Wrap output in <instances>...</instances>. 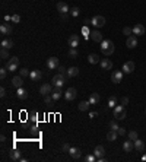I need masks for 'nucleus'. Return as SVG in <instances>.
<instances>
[{"instance_id": "nucleus-44", "label": "nucleus", "mask_w": 146, "mask_h": 162, "mask_svg": "<svg viewBox=\"0 0 146 162\" xmlns=\"http://www.w3.org/2000/svg\"><path fill=\"white\" fill-rule=\"evenodd\" d=\"M69 149H70V144L63 143V146H61V152H69Z\"/></svg>"}, {"instance_id": "nucleus-16", "label": "nucleus", "mask_w": 146, "mask_h": 162, "mask_svg": "<svg viewBox=\"0 0 146 162\" xmlns=\"http://www.w3.org/2000/svg\"><path fill=\"white\" fill-rule=\"evenodd\" d=\"M57 10H58L60 13H69V12H70L67 3H64V1H58V3H57Z\"/></svg>"}, {"instance_id": "nucleus-42", "label": "nucleus", "mask_w": 146, "mask_h": 162, "mask_svg": "<svg viewBox=\"0 0 146 162\" xmlns=\"http://www.w3.org/2000/svg\"><path fill=\"white\" fill-rule=\"evenodd\" d=\"M29 70H28V69H25V67H23V69H20V76H22V77H26V76H29Z\"/></svg>"}, {"instance_id": "nucleus-26", "label": "nucleus", "mask_w": 146, "mask_h": 162, "mask_svg": "<svg viewBox=\"0 0 146 162\" xmlns=\"http://www.w3.org/2000/svg\"><path fill=\"white\" fill-rule=\"evenodd\" d=\"M1 48H6V50H10L12 47H13V41L12 39H9V38H4L3 41H1Z\"/></svg>"}, {"instance_id": "nucleus-33", "label": "nucleus", "mask_w": 146, "mask_h": 162, "mask_svg": "<svg viewBox=\"0 0 146 162\" xmlns=\"http://www.w3.org/2000/svg\"><path fill=\"white\" fill-rule=\"evenodd\" d=\"M127 137L130 139V140H133V142H134L136 139H139V137H137V131H136V130H131V131H128V133H127Z\"/></svg>"}, {"instance_id": "nucleus-34", "label": "nucleus", "mask_w": 146, "mask_h": 162, "mask_svg": "<svg viewBox=\"0 0 146 162\" xmlns=\"http://www.w3.org/2000/svg\"><path fill=\"white\" fill-rule=\"evenodd\" d=\"M110 108H114L115 105H117V98L115 96H110L108 98V104H107Z\"/></svg>"}, {"instance_id": "nucleus-9", "label": "nucleus", "mask_w": 146, "mask_h": 162, "mask_svg": "<svg viewBox=\"0 0 146 162\" xmlns=\"http://www.w3.org/2000/svg\"><path fill=\"white\" fill-rule=\"evenodd\" d=\"M146 32V28L142 25V23H136L134 26H133V35H143Z\"/></svg>"}, {"instance_id": "nucleus-4", "label": "nucleus", "mask_w": 146, "mask_h": 162, "mask_svg": "<svg viewBox=\"0 0 146 162\" xmlns=\"http://www.w3.org/2000/svg\"><path fill=\"white\" fill-rule=\"evenodd\" d=\"M53 86L54 88H61L63 85H64V82H66V74H61V73H57L54 77H53Z\"/></svg>"}, {"instance_id": "nucleus-51", "label": "nucleus", "mask_w": 146, "mask_h": 162, "mask_svg": "<svg viewBox=\"0 0 146 162\" xmlns=\"http://www.w3.org/2000/svg\"><path fill=\"white\" fill-rule=\"evenodd\" d=\"M4 20H6V22H10V20H12V16H10V15H6V16H4Z\"/></svg>"}, {"instance_id": "nucleus-32", "label": "nucleus", "mask_w": 146, "mask_h": 162, "mask_svg": "<svg viewBox=\"0 0 146 162\" xmlns=\"http://www.w3.org/2000/svg\"><path fill=\"white\" fill-rule=\"evenodd\" d=\"M89 101H80L79 102V111H88L89 109Z\"/></svg>"}, {"instance_id": "nucleus-5", "label": "nucleus", "mask_w": 146, "mask_h": 162, "mask_svg": "<svg viewBox=\"0 0 146 162\" xmlns=\"http://www.w3.org/2000/svg\"><path fill=\"white\" fill-rule=\"evenodd\" d=\"M91 23L95 26V28H101V26H104V25H105V18H104V16H101V15H96V16H93V18H92Z\"/></svg>"}, {"instance_id": "nucleus-25", "label": "nucleus", "mask_w": 146, "mask_h": 162, "mask_svg": "<svg viewBox=\"0 0 146 162\" xmlns=\"http://www.w3.org/2000/svg\"><path fill=\"white\" fill-rule=\"evenodd\" d=\"M145 143H143V140H140V139H136L134 140V149L137 150V152H143L145 150Z\"/></svg>"}, {"instance_id": "nucleus-48", "label": "nucleus", "mask_w": 146, "mask_h": 162, "mask_svg": "<svg viewBox=\"0 0 146 162\" xmlns=\"http://www.w3.org/2000/svg\"><path fill=\"white\" fill-rule=\"evenodd\" d=\"M12 20H13V22H16V23H18L19 20H20V16H19V15H13V16H12Z\"/></svg>"}, {"instance_id": "nucleus-23", "label": "nucleus", "mask_w": 146, "mask_h": 162, "mask_svg": "<svg viewBox=\"0 0 146 162\" xmlns=\"http://www.w3.org/2000/svg\"><path fill=\"white\" fill-rule=\"evenodd\" d=\"M9 156H10V159L12 161H20V150H18V149H12L10 152H9Z\"/></svg>"}, {"instance_id": "nucleus-1", "label": "nucleus", "mask_w": 146, "mask_h": 162, "mask_svg": "<svg viewBox=\"0 0 146 162\" xmlns=\"http://www.w3.org/2000/svg\"><path fill=\"white\" fill-rule=\"evenodd\" d=\"M114 50H115V47H114V42L111 39H104L101 42V51H102V54L111 55V54L114 53Z\"/></svg>"}, {"instance_id": "nucleus-28", "label": "nucleus", "mask_w": 146, "mask_h": 162, "mask_svg": "<svg viewBox=\"0 0 146 162\" xmlns=\"http://www.w3.org/2000/svg\"><path fill=\"white\" fill-rule=\"evenodd\" d=\"M133 147H134V142H133V140H130V139L126 140V142L123 143V149H124L126 152H131V150H133Z\"/></svg>"}, {"instance_id": "nucleus-3", "label": "nucleus", "mask_w": 146, "mask_h": 162, "mask_svg": "<svg viewBox=\"0 0 146 162\" xmlns=\"http://www.w3.org/2000/svg\"><path fill=\"white\" fill-rule=\"evenodd\" d=\"M6 67H7L9 72H16V70H19V58L18 57H10L7 60Z\"/></svg>"}, {"instance_id": "nucleus-27", "label": "nucleus", "mask_w": 146, "mask_h": 162, "mask_svg": "<svg viewBox=\"0 0 146 162\" xmlns=\"http://www.w3.org/2000/svg\"><path fill=\"white\" fill-rule=\"evenodd\" d=\"M16 96H18L19 99H26V98H28V90L23 89V88H18Z\"/></svg>"}, {"instance_id": "nucleus-53", "label": "nucleus", "mask_w": 146, "mask_h": 162, "mask_svg": "<svg viewBox=\"0 0 146 162\" xmlns=\"http://www.w3.org/2000/svg\"><path fill=\"white\" fill-rule=\"evenodd\" d=\"M142 161H146V153L143 155V156H142Z\"/></svg>"}, {"instance_id": "nucleus-11", "label": "nucleus", "mask_w": 146, "mask_h": 162, "mask_svg": "<svg viewBox=\"0 0 146 162\" xmlns=\"http://www.w3.org/2000/svg\"><path fill=\"white\" fill-rule=\"evenodd\" d=\"M67 44L70 48H76L79 47V35H70L69 39H67Z\"/></svg>"}, {"instance_id": "nucleus-37", "label": "nucleus", "mask_w": 146, "mask_h": 162, "mask_svg": "<svg viewBox=\"0 0 146 162\" xmlns=\"http://www.w3.org/2000/svg\"><path fill=\"white\" fill-rule=\"evenodd\" d=\"M123 34L130 36L131 34H133V28H130V26H124V28H123Z\"/></svg>"}, {"instance_id": "nucleus-45", "label": "nucleus", "mask_w": 146, "mask_h": 162, "mask_svg": "<svg viewBox=\"0 0 146 162\" xmlns=\"http://www.w3.org/2000/svg\"><path fill=\"white\" fill-rule=\"evenodd\" d=\"M95 159H96V156H95V155H88V156L85 158V161H86V162H93Z\"/></svg>"}, {"instance_id": "nucleus-47", "label": "nucleus", "mask_w": 146, "mask_h": 162, "mask_svg": "<svg viewBox=\"0 0 146 162\" xmlns=\"http://www.w3.org/2000/svg\"><path fill=\"white\" fill-rule=\"evenodd\" d=\"M128 104V98L127 96H123V98H121V105H127Z\"/></svg>"}, {"instance_id": "nucleus-41", "label": "nucleus", "mask_w": 146, "mask_h": 162, "mask_svg": "<svg viewBox=\"0 0 146 162\" xmlns=\"http://www.w3.org/2000/svg\"><path fill=\"white\" fill-rule=\"evenodd\" d=\"M6 74H7V67H1V69H0V77L4 79Z\"/></svg>"}, {"instance_id": "nucleus-36", "label": "nucleus", "mask_w": 146, "mask_h": 162, "mask_svg": "<svg viewBox=\"0 0 146 162\" xmlns=\"http://www.w3.org/2000/svg\"><path fill=\"white\" fill-rule=\"evenodd\" d=\"M0 57H1V60H7V58H10L6 48H1V51H0Z\"/></svg>"}, {"instance_id": "nucleus-22", "label": "nucleus", "mask_w": 146, "mask_h": 162, "mask_svg": "<svg viewBox=\"0 0 146 162\" xmlns=\"http://www.w3.org/2000/svg\"><path fill=\"white\" fill-rule=\"evenodd\" d=\"M51 96H53L54 101H58L61 96H64V92L61 90V88H54V90L51 92Z\"/></svg>"}, {"instance_id": "nucleus-17", "label": "nucleus", "mask_w": 146, "mask_h": 162, "mask_svg": "<svg viewBox=\"0 0 146 162\" xmlns=\"http://www.w3.org/2000/svg\"><path fill=\"white\" fill-rule=\"evenodd\" d=\"M0 32H1V35H10L12 34V26L9 23H1L0 25Z\"/></svg>"}, {"instance_id": "nucleus-24", "label": "nucleus", "mask_w": 146, "mask_h": 162, "mask_svg": "<svg viewBox=\"0 0 146 162\" xmlns=\"http://www.w3.org/2000/svg\"><path fill=\"white\" fill-rule=\"evenodd\" d=\"M29 77H31V80H32V82L41 80V77H42V73H41V70H32V72L29 73Z\"/></svg>"}, {"instance_id": "nucleus-43", "label": "nucleus", "mask_w": 146, "mask_h": 162, "mask_svg": "<svg viewBox=\"0 0 146 162\" xmlns=\"http://www.w3.org/2000/svg\"><path fill=\"white\" fill-rule=\"evenodd\" d=\"M57 70H58V73H61V74H66V76H67V69H66V67L58 66V67H57Z\"/></svg>"}, {"instance_id": "nucleus-18", "label": "nucleus", "mask_w": 146, "mask_h": 162, "mask_svg": "<svg viewBox=\"0 0 146 162\" xmlns=\"http://www.w3.org/2000/svg\"><path fill=\"white\" fill-rule=\"evenodd\" d=\"M99 64H101L102 70H111V69H112V61L108 60V58H102V60L99 61Z\"/></svg>"}, {"instance_id": "nucleus-52", "label": "nucleus", "mask_w": 146, "mask_h": 162, "mask_svg": "<svg viewBox=\"0 0 146 162\" xmlns=\"http://www.w3.org/2000/svg\"><path fill=\"white\" fill-rule=\"evenodd\" d=\"M0 140H1V142H6V137H4V136L1 134V136H0Z\"/></svg>"}, {"instance_id": "nucleus-29", "label": "nucleus", "mask_w": 146, "mask_h": 162, "mask_svg": "<svg viewBox=\"0 0 146 162\" xmlns=\"http://www.w3.org/2000/svg\"><path fill=\"white\" fill-rule=\"evenodd\" d=\"M77 74H79V67L73 66V67H69V69H67V76H69V77H76Z\"/></svg>"}, {"instance_id": "nucleus-46", "label": "nucleus", "mask_w": 146, "mask_h": 162, "mask_svg": "<svg viewBox=\"0 0 146 162\" xmlns=\"http://www.w3.org/2000/svg\"><path fill=\"white\" fill-rule=\"evenodd\" d=\"M117 133H118V136H126V128H124V127H120V128L117 130Z\"/></svg>"}, {"instance_id": "nucleus-50", "label": "nucleus", "mask_w": 146, "mask_h": 162, "mask_svg": "<svg viewBox=\"0 0 146 162\" xmlns=\"http://www.w3.org/2000/svg\"><path fill=\"white\" fill-rule=\"evenodd\" d=\"M96 115H98V112H96V111H92V112H89V117H91V118L96 117Z\"/></svg>"}, {"instance_id": "nucleus-21", "label": "nucleus", "mask_w": 146, "mask_h": 162, "mask_svg": "<svg viewBox=\"0 0 146 162\" xmlns=\"http://www.w3.org/2000/svg\"><path fill=\"white\" fill-rule=\"evenodd\" d=\"M89 104L91 105H96V104H99V101H101V96H99V93H96V92H93L91 93V96H89Z\"/></svg>"}, {"instance_id": "nucleus-6", "label": "nucleus", "mask_w": 146, "mask_h": 162, "mask_svg": "<svg viewBox=\"0 0 146 162\" xmlns=\"http://www.w3.org/2000/svg\"><path fill=\"white\" fill-rule=\"evenodd\" d=\"M58 66H60V64H58V58H57V57H50V58H47V69H48V70H55Z\"/></svg>"}, {"instance_id": "nucleus-2", "label": "nucleus", "mask_w": 146, "mask_h": 162, "mask_svg": "<svg viewBox=\"0 0 146 162\" xmlns=\"http://www.w3.org/2000/svg\"><path fill=\"white\" fill-rule=\"evenodd\" d=\"M114 117H115L117 120H124V118L127 117V114H126V107H124V105H115V107H114Z\"/></svg>"}, {"instance_id": "nucleus-35", "label": "nucleus", "mask_w": 146, "mask_h": 162, "mask_svg": "<svg viewBox=\"0 0 146 162\" xmlns=\"http://www.w3.org/2000/svg\"><path fill=\"white\" fill-rule=\"evenodd\" d=\"M44 102H45L47 105H53V104H54V99H53L51 95H47V96H44Z\"/></svg>"}, {"instance_id": "nucleus-14", "label": "nucleus", "mask_w": 146, "mask_h": 162, "mask_svg": "<svg viewBox=\"0 0 146 162\" xmlns=\"http://www.w3.org/2000/svg\"><path fill=\"white\" fill-rule=\"evenodd\" d=\"M104 153H105V147H104L102 144L95 146V149H93V155L96 156V159H98V158H102V156H104Z\"/></svg>"}, {"instance_id": "nucleus-49", "label": "nucleus", "mask_w": 146, "mask_h": 162, "mask_svg": "<svg viewBox=\"0 0 146 162\" xmlns=\"http://www.w3.org/2000/svg\"><path fill=\"white\" fill-rule=\"evenodd\" d=\"M0 96H1V98L6 96V89H4V88H0Z\"/></svg>"}, {"instance_id": "nucleus-13", "label": "nucleus", "mask_w": 146, "mask_h": 162, "mask_svg": "<svg viewBox=\"0 0 146 162\" xmlns=\"http://www.w3.org/2000/svg\"><path fill=\"white\" fill-rule=\"evenodd\" d=\"M121 70L126 73V74L133 73V70H134V63H133V61H126V63L123 64V69H121Z\"/></svg>"}, {"instance_id": "nucleus-10", "label": "nucleus", "mask_w": 146, "mask_h": 162, "mask_svg": "<svg viewBox=\"0 0 146 162\" xmlns=\"http://www.w3.org/2000/svg\"><path fill=\"white\" fill-rule=\"evenodd\" d=\"M51 92H53V86H51V85H48V83H44V85L39 88V93H41L42 96L51 95Z\"/></svg>"}, {"instance_id": "nucleus-38", "label": "nucleus", "mask_w": 146, "mask_h": 162, "mask_svg": "<svg viewBox=\"0 0 146 162\" xmlns=\"http://www.w3.org/2000/svg\"><path fill=\"white\" fill-rule=\"evenodd\" d=\"M110 127H111V130H115V131H117V130L120 128V127H118V124H117V121H115V120H111V121H110Z\"/></svg>"}, {"instance_id": "nucleus-19", "label": "nucleus", "mask_w": 146, "mask_h": 162, "mask_svg": "<svg viewBox=\"0 0 146 162\" xmlns=\"http://www.w3.org/2000/svg\"><path fill=\"white\" fill-rule=\"evenodd\" d=\"M12 85L18 89V88H22V85H23V77L19 74V76H15V77H12Z\"/></svg>"}, {"instance_id": "nucleus-30", "label": "nucleus", "mask_w": 146, "mask_h": 162, "mask_svg": "<svg viewBox=\"0 0 146 162\" xmlns=\"http://www.w3.org/2000/svg\"><path fill=\"white\" fill-rule=\"evenodd\" d=\"M88 61H89L91 64H96V63H99L101 60H99V55H98V54H89V55H88Z\"/></svg>"}, {"instance_id": "nucleus-39", "label": "nucleus", "mask_w": 146, "mask_h": 162, "mask_svg": "<svg viewBox=\"0 0 146 162\" xmlns=\"http://www.w3.org/2000/svg\"><path fill=\"white\" fill-rule=\"evenodd\" d=\"M79 13H80L79 7H72V9H70V15H72V16H79Z\"/></svg>"}, {"instance_id": "nucleus-31", "label": "nucleus", "mask_w": 146, "mask_h": 162, "mask_svg": "<svg viewBox=\"0 0 146 162\" xmlns=\"http://www.w3.org/2000/svg\"><path fill=\"white\" fill-rule=\"evenodd\" d=\"M117 136H118V133H117L115 130H110L108 133H107V139H108L110 142H114V140H117Z\"/></svg>"}, {"instance_id": "nucleus-12", "label": "nucleus", "mask_w": 146, "mask_h": 162, "mask_svg": "<svg viewBox=\"0 0 146 162\" xmlns=\"http://www.w3.org/2000/svg\"><path fill=\"white\" fill-rule=\"evenodd\" d=\"M76 95H77V90L74 89V88H69V89L64 92V98H66L67 101H73V99L76 98Z\"/></svg>"}, {"instance_id": "nucleus-7", "label": "nucleus", "mask_w": 146, "mask_h": 162, "mask_svg": "<svg viewBox=\"0 0 146 162\" xmlns=\"http://www.w3.org/2000/svg\"><path fill=\"white\" fill-rule=\"evenodd\" d=\"M123 74H124L123 70H114L112 74H111V80H112L114 83H120V82L123 80Z\"/></svg>"}, {"instance_id": "nucleus-40", "label": "nucleus", "mask_w": 146, "mask_h": 162, "mask_svg": "<svg viewBox=\"0 0 146 162\" xmlns=\"http://www.w3.org/2000/svg\"><path fill=\"white\" fill-rule=\"evenodd\" d=\"M69 57H70V58H76V57H77L76 48H70V50H69Z\"/></svg>"}, {"instance_id": "nucleus-15", "label": "nucleus", "mask_w": 146, "mask_h": 162, "mask_svg": "<svg viewBox=\"0 0 146 162\" xmlns=\"http://www.w3.org/2000/svg\"><path fill=\"white\" fill-rule=\"evenodd\" d=\"M89 35H91V39L95 41V42H102L104 41V36H102V34L99 31H92Z\"/></svg>"}, {"instance_id": "nucleus-54", "label": "nucleus", "mask_w": 146, "mask_h": 162, "mask_svg": "<svg viewBox=\"0 0 146 162\" xmlns=\"http://www.w3.org/2000/svg\"><path fill=\"white\" fill-rule=\"evenodd\" d=\"M145 112H146V109H145Z\"/></svg>"}, {"instance_id": "nucleus-20", "label": "nucleus", "mask_w": 146, "mask_h": 162, "mask_svg": "<svg viewBox=\"0 0 146 162\" xmlns=\"http://www.w3.org/2000/svg\"><path fill=\"white\" fill-rule=\"evenodd\" d=\"M69 155L72 156L73 159H79V158H80V149H79V147H74V146H70Z\"/></svg>"}, {"instance_id": "nucleus-8", "label": "nucleus", "mask_w": 146, "mask_h": 162, "mask_svg": "<svg viewBox=\"0 0 146 162\" xmlns=\"http://www.w3.org/2000/svg\"><path fill=\"white\" fill-rule=\"evenodd\" d=\"M126 47L127 48H136L137 47V36L136 35H130L126 39Z\"/></svg>"}]
</instances>
